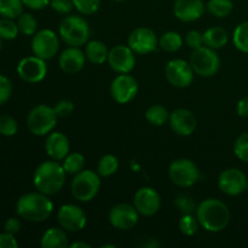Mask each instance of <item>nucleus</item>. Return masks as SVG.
I'll use <instances>...</instances> for the list:
<instances>
[{
    "label": "nucleus",
    "mask_w": 248,
    "mask_h": 248,
    "mask_svg": "<svg viewBox=\"0 0 248 248\" xmlns=\"http://www.w3.org/2000/svg\"><path fill=\"white\" fill-rule=\"evenodd\" d=\"M195 213L201 227L210 232H223L229 225V208L218 199L203 200L198 206Z\"/></svg>",
    "instance_id": "obj_1"
},
{
    "label": "nucleus",
    "mask_w": 248,
    "mask_h": 248,
    "mask_svg": "<svg viewBox=\"0 0 248 248\" xmlns=\"http://www.w3.org/2000/svg\"><path fill=\"white\" fill-rule=\"evenodd\" d=\"M53 212V203L48 195L36 191L27 193L18 199L16 205V213L28 222H45Z\"/></svg>",
    "instance_id": "obj_2"
},
{
    "label": "nucleus",
    "mask_w": 248,
    "mask_h": 248,
    "mask_svg": "<svg viewBox=\"0 0 248 248\" xmlns=\"http://www.w3.org/2000/svg\"><path fill=\"white\" fill-rule=\"evenodd\" d=\"M65 171L56 160L44 161L36 167L33 176L34 186L45 195H55L62 190L65 183Z\"/></svg>",
    "instance_id": "obj_3"
},
{
    "label": "nucleus",
    "mask_w": 248,
    "mask_h": 248,
    "mask_svg": "<svg viewBox=\"0 0 248 248\" xmlns=\"http://www.w3.org/2000/svg\"><path fill=\"white\" fill-rule=\"evenodd\" d=\"M91 31L86 19L81 16L70 15L60 24V36L67 45L80 47L89 43Z\"/></svg>",
    "instance_id": "obj_4"
},
{
    "label": "nucleus",
    "mask_w": 248,
    "mask_h": 248,
    "mask_svg": "<svg viewBox=\"0 0 248 248\" xmlns=\"http://www.w3.org/2000/svg\"><path fill=\"white\" fill-rule=\"evenodd\" d=\"M55 109L46 104L34 107L27 116V127L34 136H46L52 132L57 124Z\"/></svg>",
    "instance_id": "obj_5"
},
{
    "label": "nucleus",
    "mask_w": 248,
    "mask_h": 248,
    "mask_svg": "<svg viewBox=\"0 0 248 248\" xmlns=\"http://www.w3.org/2000/svg\"><path fill=\"white\" fill-rule=\"evenodd\" d=\"M99 174L92 170H82L75 174L72 182V194L77 200L89 202L93 200L101 189Z\"/></svg>",
    "instance_id": "obj_6"
},
{
    "label": "nucleus",
    "mask_w": 248,
    "mask_h": 248,
    "mask_svg": "<svg viewBox=\"0 0 248 248\" xmlns=\"http://www.w3.org/2000/svg\"><path fill=\"white\" fill-rule=\"evenodd\" d=\"M189 63L194 73L203 78L213 77L220 69V58L218 53L205 45L193 50Z\"/></svg>",
    "instance_id": "obj_7"
},
{
    "label": "nucleus",
    "mask_w": 248,
    "mask_h": 248,
    "mask_svg": "<svg viewBox=\"0 0 248 248\" xmlns=\"http://www.w3.org/2000/svg\"><path fill=\"white\" fill-rule=\"evenodd\" d=\"M169 176L172 183L181 188L193 186L200 179L198 166L189 159H177L170 165Z\"/></svg>",
    "instance_id": "obj_8"
},
{
    "label": "nucleus",
    "mask_w": 248,
    "mask_h": 248,
    "mask_svg": "<svg viewBox=\"0 0 248 248\" xmlns=\"http://www.w3.org/2000/svg\"><path fill=\"white\" fill-rule=\"evenodd\" d=\"M60 48V39L51 29H41L33 35L31 51L35 56L43 60H51L55 57Z\"/></svg>",
    "instance_id": "obj_9"
},
{
    "label": "nucleus",
    "mask_w": 248,
    "mask_h": 248,
    "mask_svg": "<svg viewBox=\"0 0 248 248\" xmlns=\"http://www.w3.org/2000/svg\"><path fill=\"white\" fill-rule=\"evenodd\" d=\"M17 73L22 80L31 84H36L45 79L47 74V64L45 60L38 56H29L19 61L17 65Z\"/></svg>",
    "instance_id": "obj_10"
},
{
    "label": "nucleus",
    "mask_w": 248,
    "mask_h": 248,
    "mask_svg": "<svg viewBox=\"0 0 248 248\" xmlns=\"http://www.w3.org/2000/svg\"><path fill=\"white\" fill-rule=\"evenodd\" d=\"M165 74H166L167 81L178 89L188 87L194 80V70L190 63L184 60H179V58L171 60L167 63Z\"/></svg>",
    "instance_id": "obj_11"
},
{
    "label": "nucleus",
    "mask_w": 248,
    "mask_h": 248,
    "mask_svg": "<svg viewBox=\"0 0 248 248\" xmlns=\"http://www.w3.org/2000/svg\"><path fill=\"white\" fill-rule=\"evenodd\" d=\"M218 186L220 190L229 196H237L248 188V179L246 174L239 169H227L219 174Z\"/></svg>",
    "instance_id": "obj_12"
},
{
    "label": "nucleus",
    "mask_w": 248,
    "mask_h": 248,
    "mask_svg": "<svg viewBox=\"0 0 248 248\" xmlns=\"http://www.w3.org/2000/svg\"><path fill=\"white\" fill-rule=\"evenodd\" d=\"M57 219L61 228L67 232H80L87 223L86 213L81 207L73 203L61 206L57 213Z\"/></svg>",
    "instance_id": "obj_13"
},
{
    "label": "nucleus",
    "mask_w": 248,
    "mask_h": 248,
    "mask_svg": "<svg viewBox=\"0 0 248 248\" xmlns=\"http://www.w3.org/2000/svg\"><path fill=\"white\" fill-rule=\"evenodd\" d=\"M140 213L130 203H118L109 211V222L115 229L131 230L137 225Z\"/></svg>",
    "instance_id": "obj_14"
},
{
    "label": "nucleus",
    "mask_w": 248,
    "mask_h": 248,
    "mask_svg": "<svg viewBox=\"0 0 248 248\" xmlns=\"http://www.w3.org/2000/svg\"><path fill=\"white\" fill-rule=\"evenodd\" d=\"M128 46L133 50V52L138 55H147L156 50L159 45V40L156 38V34L153 29L140 27L135 31H131L128 35Z\"/></svg>",
    "instance_id": "obj_15"
},
{
    "label": "nucleus",
    "mask_w": 248,
    "mask_h": 248,
    "mask_svg": "<svg viewBox=\"0 0 248 248\" xmlns=\"http://www.w3.org/2000/svg\"><path fill=\"white\" fill-rule=\"evenodd\" d=\"M133 206L140 215L144 217H152L156 215L161 207V196L154 188L144 186L135 194Z\"/></svg>",
    "instance_id": "obj_16"
},
{
    "label": "nucleus",
    "mask_w": 248,
    "mask_h": 248,
    "mask_svg": "<svg viewBox=\"0 0 248 248\" xmlns=\"http://www.w3.org/2000/svg\"><path fill=\"white\" fill-rule=\"evenodd\" d=\"M138 92V82L128 74H119L111 81L110 94L114 101L120 104H126L132 101Z\"/></svg>",
    "instance_id": "obj_17"
},
{
    "label": "nucleus",
    "mask_w": 248,
    "mask_h": 248,
    "mask_svg": "<svg viewBox=\"0 0 248 248\" xmlns=\"http://www.w3.org/2000/svg\"><path fill=\"white\" fill-rule=\"evenodd\" d=\"M108 63L114 72L128 74L136 65V56L130 46H114L108 55Z\"/></svg>",
    "instance_id": "obj_18"
},
{
    "label": "nucleus",
    "mask_w": 248,
    "mask_h": 248,
    "mask_svg": "<svg viewBox=\"0 0 248 248\" xmlns=\"http://www.w3.org/2000/svg\"><path fill=\"white\" fill-rule=\"evenodd\" d=\"M169 121L173 132H176L179 136H183V137L193 135L196 125H198L195 115L189 109L186 108H178L172 111L170 114Z\"/></svg>",
    "instance_id": "obj_19"
},
{
    "label": "nucleus",
    "mask_w": 248,
    "mask_h": 248,
    "mask_svg": "<svg viewBox=\"0 0 248 248\" xmlns=\"http://www.w3.org/2000/svg\"><path fill=\"white\" fill-rule=\"evenodd\" d=\"M206 6L202 0H176L173 14L179 21L194 22L205 14Z\"/></svg>",
    "instance_id": "obj_20"
},
{
    "label": "nucleus",
    "mask_w": 248,
    "mask_h": 248,
    "mask_svg": "<svg viewBox=\"0 0 248 248\" xmlns=\"http://www.w3.org/2000/svg\"><path fill=\"white\" fill-rule=\"evenodd\" d=\"M86 55L75 46H69L65 48L58 58V64L61 69L67 74H77L84 68Z\"/></svg>",
    "instance_id": "obj_21"
},
{
    "label": "nucleus",
    "mask_w": 248,
    "mask_h": 248,
    "mask_svg": "<svg viewBox=\"0 0 248 248\" xmlns=\"http://www.w3.org/2000/svg\"><path fill=\"white\" fill-rule=\"evenodd\" d=\"M70 143L67 136L62 132H50L45 140V152L56 161H61L69 154Z\"/></svg>",
    "instance_id": "obj_22"
},
{
    "label": "nucleus",
    "mask_w": 248,
    "mask_h": 248,
    "mask_svg": "<svg viewBox=\"0 0 248 248\" xmlns=\"http://www.w3.org/2000/svg\"><path fill=\"white\" fill-rule=\"evenodd\" d=\"M40 245L43 248H65L69 246L67 232L60 228H50L41 237Z\"/></svg>",
    "instance_id": "obj_23"
},
{
    "label": "nucleus",
    "mask_w": 248,
    "mask_h": 248,
    "mask_svg": "<svg viewBox=\"0 0 248 248\" xmlns=\"http://www.w3.org/2000/svg\"><path fill=\"white\" fill-rule=\"evenodd\" d=\"M228 40H229V35L222 27H212L203 33V45L213 50L224 47L228 44Z\"/></svg>",
    "instance_id": "obj_24"
},
{
    "label": "nucleus",
    "mask_w": 248,
    "mask_h": 248,
    "mask_svg": "<svg viewBox=\"0 0 248 248\" xmlns=\"http://www.w3.org/2000/svg\"><path fill=\"white\" fill-rule=\"evenodd\" d=\"M85 55L87 60L93 64H103L106 61H108L109 51L104 43L99 40H92L86 44Z\"/></svg>",
    "instance_id": "obj_25"
},
{
    "label": "nucleus",
    "mask_w": 248,
    "mask_h": 248,
    "mask_svg": "<svg viewBox=\"0 0 248 248\" xmlns=\"http://www.w3.org/2000/svg\"><path fill=\"white\" fill-rule=\"evenodd\" d=\"M145 119L148 123L154 126H162L170 120V113L164 106L160 104H154L149 107L145 111Z\"/></svg>",
    "instance_id": "obj_26"
},
{
    "label": "nucleus",
    "mask_w": 248,
    "mask_h": 248,
    "mask_svg": "<svg viewBox=\"0 0 248 248\" xmlns=\"http://www.w3.org/2000/svg\"><path fill=\"white\" fill-rule=\"evenodd\" d=\"M62 166L67 174L79 173L85 167V156L81 153H72V154H68L62 160Z\"/></svg>",
    "instance_id": "obj_27"
},
{
    "label": "nucleus",
    "mask_w": 248,
    "mask_h": 248,
    "mask_svg": "<svg viewBox=\"0 0 248 248\" xmlns=\"http://www.w3.org/2000/svg\"><path fill=\"white\" fill-rule=\"evenodd\" d=\"M183 45V39L177 31H166L159 39V46L166 52H176Z\"/></svg>",
    "instance_id": "obj_28"
},
{
    "label": "nucleus",
    "mask_w": 248,
    "mask_h": 248,
    "mask_svg": "<svg viewBox=\"0 0 248 248\" xmlns=\"http://www.w3.org/2000/svg\"><path fill=\"white\" fill-rule=\"evenodd\" d=\"M206 9L215 17L224 18L232 14L234 4H232V0H210L206 5Z\"/></svg>",
    "instance_id": "obj_29"
},
{
    "label": "nucleus",
    "mask_w": 248,
    "mask_h": 248,
    "mask_svg": "<svg viewBox=\"0 0 248 248\" xmlns=\"http://www.w3.org/2000/svg\"><path fill=\"white\" fill-rule=\"evenodd\" d=\"M22 0H0V16L6 18H17L23 12Z\"/></svg>",
    "instance_id": "obj_30"
},
{
    "label": "nucleus",
    "mask_w": 248,
    "mask_h": 248,
    "mask_svg": "<svg viewBox=\"0 0 248 248\" xmlns=\"http://www.w3.org/2000/svg\"><path fill=\"white\" fill-rule=\"evenodd\" d=\"M119 169V160L114 155L108 154L104 155L98 162L97 166V173L101 177H110L118 171Z\"/></svg>",
    "instance_id": "obj_31"
},
{
    "label": "nucleus",
    "mask_w": 248,
    "mask_h": 248,
    "mask_svg": "<svg viewBox=\"0 0 248 248\" xmlns=\"http://www.w3.org/2000/svg\"><path fill=\"white\" fill-rule=\"evenodd\" d=\"M17 26H18L19 33H22L26 36H31L36 33L38 22H36L35 17L31 14H24V12H22L17 17Z\"/></svg>",
    "instance_id": "obj_32"
},
{
    "label": "nucleus",
    "mask_w": 248,
    "mask_h": 248,
    "mask_svg": "<svg viewBox=\"0 0 248 248\" xmlns=\"http://www.w3.org/2000/svg\"><path fill=\"white\" fill-rule=\"evenodd\" d=\"M232 41L237 50L248 53V21L242 22L235 28Z\"/></svg>",
    "instance_id": "obj_33"
},
{
    "label": "nucleus",
    "mask_w": 248,
    "mask_h": 248,
    "mask_svg": "<svg viewBox=\"0 0 248 248\" xmlns=\"http://www.w3.org/2000/svg\"><path fill=\"white\" fill-rule=\"evenodd\" d=\"M179 230H181L182 234L186 235V236H193L194 234H196L199 229V223L198 217L193 215V213H186V215L182 216V218L179 219Z\"/></svg>",
    "instance_id": "obj_34"
},
{
    "label": "nucleus",
    "mask_w": 248,
    "mask_h": 248,
    "mask_svg": "<svg viewBox=\"0 0 248 248\" xmlns=\"http://www.w3.org/2000/svg\"><path fill=\"white\" fill-rule=\"evenodd\" d=\"M19 33L18 26L12 18H0V38L4 40H14Z\"/></svg>",
    "instance_id": "obj_35"
},
{
    "label": "nucleus",
    "mask_w": 248,
    "mask_h": 248,
    "mask_svg": "<svg viewBox=\"0 0 248 248\" xmlns=\"http://www.w3.org/2000/svg\"><path fill=\"white\" fill-rule=\"evenodd\" d=\"M18 131V124L16 119L11 115H0V135L5 137L15 136Z\"/></svg>",
    "instance_id": "obj_36"
},
{
    "label": "nucleus",
    "mask_w": 248,
    "mask_h": 248,
    "mask_svg": "<svg viewBox=\"0 0 248 248\" xmlns=\"http://www.w3.org/2000/svg\"><path fill=\"white\" fill-rule=\"evenodd\" d=\"M74 7L81 15L96 14L101 6V0H73Z\"/></svg>",
    "instance_id": "obj_37"
},
{
    "label": "nucleus",
    "mask_w": 248,
    "mask_h": 248,
    "mask_svg": "<svg viewBox=\"0 0 248 248\" xmlns=\"http://www.w3.org/2000/svg\"><path fill=\"white\" fill-rule=\"evenodd\" d=\"M234 153L237 159L248 164V132L240 135L235 140Z\"/></svg>",
    "instance_id": "obj_38"
},
{
    "label": "nucleus",
    "mask_w": 248,
    "mask_h": 248,
    "mask_svg": "<svg viewBox=\"0 0 248 248\" xmlns=\"http://www.w3.org/2000/svg\"><path fill=\"white\" fill-rule=\"evenodd\" d=\"M176 206L179 208V211H181L183 215H186V213L196 212V208H198V206L195 205L193 199L189 195H186V194L177 196Z\"/></svg>",
    "instance_id": "obj_39"
},
{
    "label": "nucleus",
    "mask_w": 248,
    "mask_h": 248,
    "mask_svg": "<svg viewBox=\"0 0 248 248\" xmlns=\"http://www.w3.org/2000/svg\"><path fill=\"white\" fill-rule=\"evenodd\" d=\"M12 94V84L9 78L0 74V106L6 103Z\"/></svg>",
    "instance_id": "obj_40"
},
{
    "label": "nucleus",
    "mask_w": 248,
    "mask_h": 248,
    "mask_svg": "<svg viewBox=\"0 0 248 248\" xmlns=\"http://www.w3.org/2000/svg\"><path fill=\"white\" fill-rule=\"evenodd\" d=\"M50 6L52 7L53 11L61 15L70 14L74 9L73 0H50Z\"/></svg>",
    "instance_id": "obj_41"
},
{
    "label": "nucleus",
    "mask_w": 248,
    "mask_h": 248,
    "mask_svg": "<svg viewBox=\"0 0 248 248\" xmlns=\"http://www.w3.org/2000/svg\"><path fill=\"white\" fill-rule=\"evenodd\" d=\"M53 109H55V113L58 118H67L74 111V104H73L72 101L62 99L58 103H56Z\"/></svg>",
    "instance_id": "obj_42"
},
{
    "label": "nucleus",
    "mask_w": 248,
    "mask_h": 248,
    "mask_svg": "<svg viewBox=\"0 0 248 248\" xmlns=\"http://www.w3.org/2000/svg\"><path fill=\"white\" fill-rule=\"evenodd\" d=\"M186 43L193 50L201 47L203 45V34H201L199 31H188L186 36Z\"/></svg>",
    "instance_id": "obj_43"
},
{
    "label": "nucleus",
    "mask_w": 248,
    "mask_h": 248,
    "mask_svg": "<svg viewBox=\"0 0 248 248\" xmlns=\"http://www.w3.org/2000/svg\"><path fill=\"white\" fill-rule=\"evenodd\" d=\"M18 242L15 239L14 234L10 232H0V248H17Z\"/></svg>",
    "instance_id": "obj_44"
},
{
    "label": "nucleus",
    "mask_w": 248,
    "mask_h": 248,
    "mask_svg": "<svg viewBox=\"0 0 248 248\" xmlns=\"http://www.w3.org/2000/svg\"><path fill=\"white\" fill-rule=\"evenodd\" d=\"M19 229H21V222H19V219H17V218L11 217L5 222L4 232L15 235L19 232Z\"/></svg>",
    "instance_id": "obj_45"
},
{
    "label": "nucleus",
    "mask_w": 248,
    "mask_h": 248,
    "mask_svg": "<svg viewBox=\"0 0 248 248\" xmlns=\"http://www.w3.org/2000/svg\"><path fill=\"white\" fill-rule=\"evenodd\" d=\"M24 6L31 10H43L50 5V0H22Z\"/></svg>",
    "instance_id": "obj_46"
},
{
    "label": "nucleus",
    "mask_w": 248,
    "mask_h": 248,
    "mask_svg": "<svg viewBox=\"0 0 248 248\" xmlns=\"http://www.w3.org/2000/svg\"><path fill=\"white\" fill-rule=\"evenodd\" d=\"M236 113L241 118H248V97H244L237 102Z\"/></svg>",
    "instance_id": "obj_47"
},
{
    "label": "nucleus",
    "mask_w": 248,
    "mask_h": 248,
    "mask_svg": "<svg viewBox=\"0 0 248 248\" xmlns=\"http://www.w3.org/2000/svg\"><path fill=\"white\" fill-rule=\"evenodd\" d=\"M70 248H91V245L86 244V242H74V244L69 245Z\"/></svg>",
    "instance_id": "obj_48"
},
{
    "label": "nucleus",
    "mask_w": 248,
    "mask_h": 248,
    "mask_svg": "<svg viewBox=\"0 0 248 248\" xmlns=\"http://www.w3.org/2000/svg\"><path fill=\"white\" fill-rule=\"evenodd\" d=\"M103 248H106V247H110V248H115V245H103V246H102Z\"/></svg>",
    "instance_id": "obj_49"
},
{
    "label": "nucleus",
    "mask_w": 248,
    "mask_h": 248,
    "mask_svg": "<svg viewBox=\"0 0 248 248\" xmlns=\"http://www.w3.org/2000/svg\"><path fill=\"white\" fill-rule=\"evenodd\" d=\"M113 1H116V2H123V1H125V0H113Z\"/></svg>",
    "instance_id": "obj_50"
},
{
    "label": "nucleus",
    "mask_w": 248,
    "mask_h": 248,
    "mask_svg": "<svg viewBox=\"0 0 248 248\" xmlns=\"http://www.w3.org/2000/svg\"><path fill=\"white\" fill-rule=\"evenodd\" d=\"M1 40H2V39L0 38V51H1V46H2V45H1Z\"/></svg>",
    "instance_id": "obj_51"
}]
</instances>
